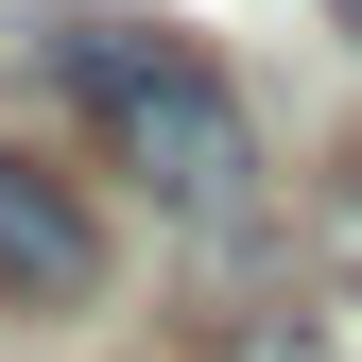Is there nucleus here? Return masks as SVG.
<instances>
[{
	"label": "nucleus",
	"mask_w": 362,
	"mask_h": 362,
	"mask_svg": "<svg viewBox=\"0 0 362 362\" xmlns=\"http://www.w3.org/2000/svg\"><path fill=\"white\" fill-rule=\"evenodd\" d=\"M207 362H310V328H224Z\"/></svg>",
	"instance_id": "20e7f679"
},
{
	"label": "nucleus",
	"mask_w": 362,
	"mask_h": 362,
	"mask_svg": "<svg viewBox=\"0 0 362 362\" xmlns=\"http://www.w3.org/2000/svg\"><path fill=\"white\" fill-rule=\"evenodd\" d=\"M345 35H362V0H345Z\"/></svg>",
	"instance_id": "39448f33"
},
{
	"label": "nucleus",
	"mask_w": 362,
	"mask_h": 362,
	"mask_svg": "<svg viewBox=\"0 0 362 362\" xmlns=\"http://www.w3.org/2000/svg\"><path fill=\"white\" fill-rule=\"evenodd\" d=\"M328 276L362 293V173H345V190H328Z\"/></svg>",
	"instance_id": "7ed1b4c3"
},
{
	"label": "nucleus",
	"mask_w": 362,
	"mask_h": 362,
	"mask_svg": "<svg viewBox=\"0 0 362 362\" xmlns=\"http://www.w3.org/2000/svg\"><path fill=\"white\" fill-rule=\"evenodd\" d=\"M86 293H104V224L35 156H0V310H86Z\"/></svg>",
	"instance_id": "f03ea898"
},
{
	"label": "nucleus",
	"mask_w": 362,
	"mask_h": 362,
	"mask_svg": "<svg viewBox=\"0 0 362 362\" xmlns=\"http://www.w3.org/2000/svg\"><path fill=\"white\" fill-rule=\"evenodd\" d=\"M52 69H69V104H86V139L139 173L173 224H242V207H259V121H242V86H224L190 35H156V18H69Z\"/></svg>",
	"instance_id": "f257e3e1"
}]
</instances>
